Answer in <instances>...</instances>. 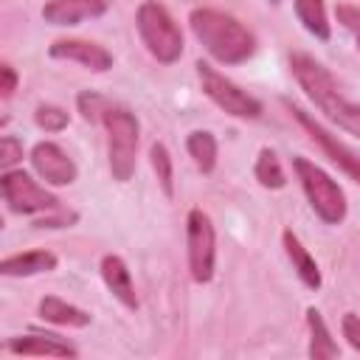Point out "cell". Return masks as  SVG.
Listing matches in <instances>:
<instances>
[{
  "instance_id": "obj_1",
  "label": "cell",
  "mask_w": 360,
  "mask_h": 360,
  "mask_svg": "<svg viewBox=\"0 0 360 360\" xmlns=\"http://www.w3.org/2000/svg\"><path fill=\"white\" fill-rule=\"evenodd\" d=\"M290 70L295 76V82L301 84V90L309 96V101L340 129L352 132L360 138V104H354L352 98L343 96L340 84L335 82V76L309 53H292L290 56Z\"/></svg>"
},
{
  "instance_id": "obj_2",
  "label": "cell",
  "mask_w": 360,
  "mask_h": 360,
  "mask_svg": "<svg viewBox=\"0 0 360 360\" xmlns=\"http://www.w3.org/2000/svg\"><path fill=\"white\" fill-rule=\"evenodd\" d=\"M188 25L197 42L219 65H242L256 53L253 34L233 14H225L217 8H194L188 14Z\"/></svg>"
},
{
  "instance_id": "obj_3",
  "label": "cell",
  "mask_w": 360,
  "mask_h": 360,
  "mask_svg": "<svg viewBox=\"0 0 360 360\" xmlns=\"http://www.w3.org/2000/svg\"><path fill=\"white\" fill-rule=\"evenodd\" d=\"M135 25H138L141 42L146 45V51L160 65H172L183 56V31H180V25L174 22V17L169 14V8L163 3L143 0L138 6Z\"/></svg>"
},
{
  "instance_id": "obj_4",
  "label": "cell",
  "mask_w": 360,
  "mask_h": 360,
  "mask_svg": "<svg viewBox=\"0 0 360 360\" xmlns=\"http://www.w3.org/2000/svg\"><path fill=\"white\" fill-rule=\"evenodd\" d=\"M292 169H295V174L301 180V188H304L312 211L326 225H340L346 219V211H349L343 188L321 166H315L309 158H301V155L292 158Z\"/></svg>"
},
{
  "instance_id": "obj_5",
  "label": "cell",
  "mask_w": 360,
  "mask_h": 360,
  "mask_svg": "<svg viewBox=\"0 0 360 360\" xmlns=\"http://www.w3.org/2000/svg\"><path fill=\"white\" fill-rule=\"evenodd\" d=\"M104 129H107V143H110V172L112 180L127 183L135 172V155H138V135H141V124L138 118L124 110V107H107L104 118H101Z\"/></svg>"
},
{
  "instance_id": "obj_6",
  "label": "cell",
  "mask_w": 360,
  "mask_h": 360,
  "mask_svg": "<svg viewBox=\"0 0 360 360\" xmlns=\"http://www.w3.org/2000/svg\"><path fill=\"white\" fill-rule=\"evenodd\" d=\"M197 76L202 84V93L228 115L233 118H259L262 115V101L253 98L250 93H245L239 84H233L231 79H225L217 68H211L208 62H197Z\"/></svg>"
},
{
  "instance_id": "obj_7",
  "label": "cell",
  "mask_w": 360,
  "mask_h": 360,
  "mask_svg": "<svg viewBox=\"0 0 360 360\" xmlns=\"http://www.w3.org/2000/svg\"><path fill=\"white\" fill-rule=\"evenodd\" d=\"M0 188H3V200L8 202V208L14 214H28V217H42L51 214L56 208H62L59 197L51 194L48 188H42L31 174L8 169L0 177Z\"/></svg>"
},
{
  "instance_id": "obj_8",
  "label": "cell",
  "mask_w": 360,
  "mask_h": 360,
  "mask_svg": "<svg viewBox=\"0 0 360 360\" xmlns=\"http://www.w3.org/2000/svg\"><path fill=\"white\" fill-rule=\"evenodd\" d=\"M186 245H188V270L197 284H208L214 278L217 262V233L205 211L191 208L186 217Z\"/></svg>"
},
{
  "instance_id": "obj_9",
  "label": "cell",
  "mask_w": 360,
  "mask_h": 360,
  "mask_svg": "<svg viewBox=\"0 0 360 360\" xmlns=\"http://www.w3.org/2000/svg\"><path fill=\"white\" fill-rule=\"evenodd\" d=\"M284 107L290 110V115L298 121V127L323 149V155L338 166V169H343L354 183H360V155L352 149V146H346L343 141H338L329 129H323L307 110H301V107H295V104H290L287 98H284Z\"/></svg>"
},
{
  "instance_id": "obj_10",
  "label": "cell",
  "mask_w": 360,
  "mask_h": 360,
  "mask_svg": "<svg viewBox=\"0 0 360 360\" xmlns=\"http://www.w3.org/2000/svg\"><path fill=\"white\" fill-rule=\"evenodd\" d=\"M31 166L48 186H70L79 174L73 158L53 141H39L31 149Z\"/></svg>"
},
{
  "instance_id": "obj_11",
  "label": "cell",
  "mask_w": 360,
  "mask_h": 360,
  "mask_svg": "<svg viewBox=\"0 0 360 360\" xmlns=\"http://www.w3.org/2000/svg\"><path fill=\"white\" fill-rule=\"evenodd\" d=\"M48 53H51V59L79 62L82 68L96 70V73H104V70L112 68V53L104 45L90 42V39H56L48 48Z\"/></svg>"
},
{
  "instance_id": "obj_12",
  "label": "cell",
  "mask_w": 360,
  "mask_h": 360,
  "mask_svg": "<svg viewBox=\"0 0 360 360\" xmlns=\"http://www.w3.org/2000/svg\"><path fill=\"white\" fill-rule=\"evenodd\" d=\"M107 8L110 0H48L42 17L51 25H79L82 20L101 17Z\"/></svg>"
},
{
  "instance_id": "obj_13",
  "label": "cell",
  "mask_w": 360,
  "mask_h": 360,
  "mask_svg": "<svg viewBox=\"0 0 360 360\" xmlns=\"http://www.w3.org/2000/svg\"><path fill=\"white\" fill-rule=\"evenodd\" d=\"M101 278L107 284V290L127 307V309H138V295H135V284H132V273L127 267V262L115 253H107L101 259Z\"/></svg>"
},
{
  "instance_id": "obj_14",
  "label": "cell",
  "mask_w": 360,
  "mask_h": 360,
  "mask_svg": "<svg viewBox=\"0 0 360 360\" xmlns=\"http://www.w3.org/2000/svg\"><path fill=\"white\" fill-rule=\"evenodd\" d=\"M6 349L11 354H39V357H76V346H70L68 340L56 338V335H20V338H11L6 343Z\"/></svg>"
},
{
  "instance_id": "obj_15",
  "label": "cell",
  "mask_w": 360,
  "mask_h": 360,
  "mask_svg": "<svg viewBox=\"0 0 360 360\" xmlns=\"http://www.w3.org/2000/svg\"><path fill=\"white\" fill-rule=\"evenodd\" d=\"M281 245H284L287 259L292 262V270H295V273H298V278L304 281V287H309V290H321V270H318V264H315L312 253L301 245V239H298L290 228L281 233Z\"/></svg>"
},
{
  "instance_id": "obj_16",
  "label": "cell",
  "mask_w": 360,
  "mask_h": 360,
  "mask_svg": "<svg viewBox=\"0 0 360 360\" xmlns=\"http://www.w3.org/2000/svg\"><path fill=\"white\" fill-rule=\"evenodd\" d=\"M51 270H56V256L51 250H25V253L6 256L0 262V273L3 276H14V278L37 276V273H51Z\"/></svg>"
},
{
  "instance_id": "obj_17",
  "label": "cell",
  "mask_w": 360,
  "mask_h": 360,
  "mask_svg": "<svg viewBox=\"0 0 360 360\" xmlns=\"http://www.w3.org/2000/svg\"><path fill=\"white\" fill-rule=\"evenodd\" d=\"M39 315H42V321H48V323H56V326H73V329H82V326H90V312H84V309H79V307H73V304H68V301H62V298H56V295H45L42 301H39Z\"/></svg>"
},
{
  "instance_id": "obj_18",
  "label": "cell",
  "mask_w": 360,
  "mask_h": 360,
  "mask_svg": "<svg viewBox=\"0 0 360 360\" xmlns=\"http://www.w3.org/2000/svg\"><path fill=\"white\" fill-rule=\"evenodd\" d=\"M307 326H309V357H315V360H332V357L340 354L338 343L329 335V326L323 323V318H321V312L315 307L307 309Z\"/></svg>"
},
{
  "instance_id": "obj_19",
  "label": "cell",
  "mask_w": 360,
  "mask_h": 360,
  "mask_svg": "<svg viewBox=\"0 0 360 360\" xmlns=\"http://www.w3.org/2000/svg\"><path fill=\"white\" fill-rule=\"evenodd\" d=\"M295 14L298 22L321 42H326L332 37V25L326 17V3L323 0H295Z\"/></svg>"
},
{
  "instance_id": "obj_20",
  "label": "cell",
  "mask_w": 360,
  "mask_h": 360,
  "mask_svg": "<svg viewBox=\"0 0 360 360\" xmlns=\"http://www.w3.org/2000/svg\"><path fill=\"white\" fill-rule=\"evenodd\" d=\"M186 149L194 160V166L202 172V174H211L214 166H217V138L214 132L208 129H194L188 138H186Z\"/></svg>"
},
{
  "instance_id": "obj_21",
  "label": "cell",
  "mask_w": 360,
  "mask_h": 360,
  "mask_svg": "<svg viewBox=\"0 0 360 360\" xmlns=\"http://www.w3.org/2000/svg\"><path fill=\"white\" fill-rule=\"evenodd\" d=\"M253 174L256 180L264 186V188H284L287 186V177H284V169L276 158L273 149H262L259 158H256V166H253Z\"/></svg>"
},
{
  "instance_id": "obj_22",
  "label": "cell",
  "mask_w": 360,
  "mask_h": 360,
  "mask_svg": "<svg viewBox=\"0 0 360 360\" xmlns=\"http://www.w3.org/2000/svg\"><path fill=\"white\" fill-rule=\"evenodd\" d=\"M149 160H152V169H155V174H158V183H160L163 194H166V197H174V163H172L169 149H166L160 141H155V143L149 146Z\"/></svg>"
},
{
  "instance_id": "obj_23",
  "label": "cell",
  "mask_w": 360,
  "mask_h": 360,
  "mask_svg": "<svg viewBox=\"0 0 360 360\" xmlns=\"http://www.w3.org/2000/svg\"><path fill=\"white\" fill-rule=\"evenodd\" d=\"M34 121L45 132H62L70 124V115L62 107H56V104H39L37 112H34Z\"/></svg>"
},
{
  "instance_id": "obj_24",
  "label": "cell",
  "mask_w": 360,
  "mask_h": 360,
  "mask_svg": "<svg viewBox=\"0 0 360 360\" xmlns=\"http://www.w3.org/2000/svg\"><path fill=\"white\" fill-rule=\"evenodd\" d=\"M76 104H79L82 118H84V121H93V124H101V118H104V112H107V107H110V104H107L98 93H93V90L79 93Z\"/></svg>"
},
{
  "instance_id": "obj_25",
  "label": "cell",
  "mask_w": 360,
  "mask_h": 360,
  "mask_svg": "<svg viewBox=\"0 0 360 360\" xmlns=\"http://www.w3.org/2000/svg\"><path fill=\"white\" fill-rule=\"evenodd\" d=\"M20 160H22V141H17L14 135H3L0 138V166H3V172H8Z\"/></svg>"
},
{
  "instance_id": "obj_26",
  "label": "cell",
  "mask_w": 360,
  "mask_h": 360,
  "mask_svg": "<svg viewBox=\"0 0 360 360\" xmlns=\"http://www.w3.org/2000/svg\"><path fill=\"white\" fill-rule=\"evenodd\" d=\"M76 219H79V214H76V211L56 208V211H51V214L37 217V219H34V225H37V228H70Z\"/></svg>"
},
{
  "instance_id": "obj_27",
  "label": "cell",
  "mask_w": 360,
  "mask_h": 360,
  "mask_svg": "<svg viewBox=\"0 0 360 360\" xmlns=\"http://www.w3.org/2000/svg\"><path fill=\"white\" fill-rule=\"evenodd\" d=\"M335 14H338V22L354 37V42L360 45V8L357 6H349V3H340L338 8H335Z\"/></svg>"
},
{
  "instance_id": "obj_28",
  "label": "cell",
  "mask_w": 360,
  "mask_h": 360,
  "mask_svg": "<svg viewBox=\"0 0 360 360\" xmlns=\"http://www.w3.org/2000/svg\"><path fill=\"white\" fill-rule=\"evenodd\" d=\"M340 329H343V338L349 340V346L354 352H360V318L354 312H346L340 321Z\"/></svg>"
},
{
  "instance_id": "obj_29",
  "label": "cell",
  "mask_w": 360,
  "mask_h": 360,
  "mask_svg": "<svg viewBox=\"0 0 360 360\" xmlns=\"http://www.w3.org/2000/svg\"><path fill=\"white\" fill-rule=\"evenodd\" d=\"M17 82H20L17 70H14L8 62H3V65H0V96H3V98H11L14 90H17Z\"/></svg>"
},
{
  "instance_id": "obj_30",
  "label": "cell",
  "mask_w": 360,
  "mask_h": 360,
  "mask_svg": "<svg viewBox=\"0 0 360 360\" xmlns=\"http://www.w3.org/2000/svg\"><path fill=\"white\" fill-rule=\"evenodd\" d=\"M267 3H278V0H267Z\"/></svg>"
}]
</instances>
